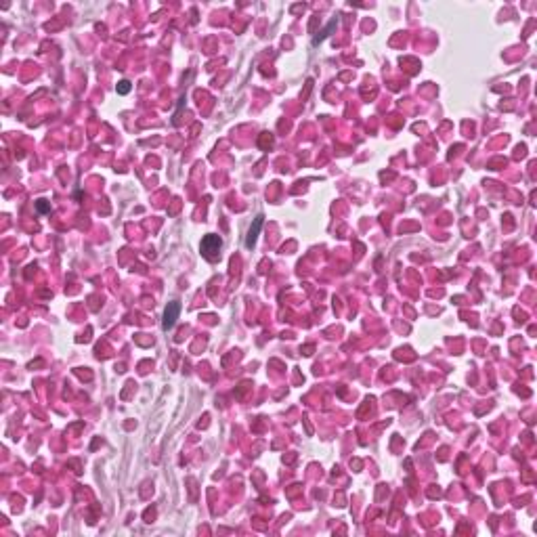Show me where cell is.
<instances>
[{
	"label": "cell",
	"mask_w": 537,
	"mask_h": 537,
	"mask_svg": "<svg viewBox=\"0 0 537 537\" xmlns=\"http://www.w3.org/2000/svg\"><path fill=\"white\" fill-rule=\"evenodd\" d=\"M220 248H222V240L218 235H206L202 240V254L208 260H218L220 258Z\"/></svg>",
	"instance_id": "1"
},
{
	"label": "cell",
	"mask_w": 537,
	"mask_h": 537,
	"mask_svg": "<svg viewBox=\"0 0 537 537\" xmlns=\"http://www.w3.org/2000/svg\"><path fill=\"white\" fill-rule=\"evenodd\" d=\"M179 313H181V304L179 302H170L164 311V321H162V328L164 330H170L174 323H177L179 319Z\"/></svg>",
	"instance_id": "2"
},
{
	"label": "cell",
	"mask_w": 537,
	"mask_h": 537,
	"mask_svg": "<svg viewBox=\"0 0 537 537\" xmlns=\"http://www.w3.org/2000/svg\"><path fill=\"white\" fill-rule=\"evenodd\" d=\"M262 218H265V216H256L254 224H252V227H250V231H248V237H246V246H248V248H252V246H254L256 237H258V231H260V227H262Z\"/></svg>",
	"instance_id": "3"
},
{
	"label": "cell",
	"mask_w": 537,
	"mask_h": 537,
	"mask_svg": "<svg viewBox=\"0 0 537 537\" xmlns=\"http://www.w3.org/2000/svg\"><path fill=\"white\" fill-rule=\"evenodd\" d=\"M128 91H130V82H128V80H122V82L118 84V93H120V95H126Z\"/></svg>",
	"instance_id": "4"
}]
</instances>
